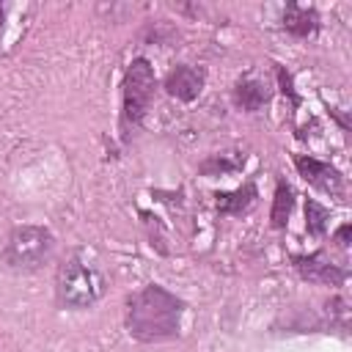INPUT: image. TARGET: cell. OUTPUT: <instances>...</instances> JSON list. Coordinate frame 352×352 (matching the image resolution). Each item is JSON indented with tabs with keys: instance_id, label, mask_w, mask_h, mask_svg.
<instances>
[{
	"instance_id": "6da1fadb",
	"label": "cell",
	"mask_w": 352,
	"mask_h": 352,
	"mask_svg": "<svg viewBox=\"0 0 352 352\" xmlns=\"http://www.w3.org/2000/svg\"><path fill=\"white\" fill-rule=\"evenodd\" d=\"M182 300L168 289L151 283L129 297L126 302V330L143 344H157L179 336L182 327Z\"/></svg>"
},
{
	"instance_id": "277c9868",
	"label": "cell",
	"mask_w": 352,
	"mask_h": 352,
	"mask_svg": "<svg viewBox=\"0 0 352 352\" xmlns=\"http://www.w3.org/2000/svg\"><path fill=\"white\" fill-rule=\"evenodd\" d=\"M154 88H157V80H154L151 63L146 58H135L124 77V121L126 124L143 121V116L151 104Z\"/></svg>"
},
{
	"instance_id": "5b68a950",
	"label": "cell",
	"mask_w": 352,
	"mask_h": 352,
	"mask_svg": "<svg viewBox=\"0 0 352 352\" xmlns=\"http://www.w3.org/2000/svg\"><path fill=\"white\" fill-rule=\"evenodd\" d=\"M204 80H206L204 69L182 63V66L170 69V74L165 77V91H168L170 96H176V99H182V102H192V99L201 94Z\"/></svg>"
},
{
	"instance_id": "9a60e30c",
	"label": "cell",
	"mask_w": 352,
	"mask_h": 352,
	"mask_svg": "<svg viewBox=\"0 0 352 352\" xmlns=\"http://www.w3.org/2000/svg\"><path fill=\"white\" fill-rule=\"evenodd\" d=\"M3 28H6V6H0V38H3Z\"/></svg>"
},
{
	"instance_id": "9c48e42d",
	"label": "cell",
	"mask_w": 352,
	"mask_h": 352,
	"mask_svg": "<svg viewBox=\"0 0 352 352\" xmlns=\"http://www.w3.org/2000/svg\"><path fill=\"white\" fill-rule=\"evenodd\" d=\"M283 28H286L289 33L305 38V36H314V33H316V28H319V16H316L314 8H302V6L289 3L286 11H283Z\"/></svg>"
},
{
	"instance_id": "52a82bcc",
	"label": "cell",
	"mask_w": 352,
	"mask_h": 352,
	"mask_svg": "<svg viewBox=\"0 0 352 352\" xmlns=\"http://www.w3.org/2000/svg\"><path fill=\"white\" fill-rule=\"evenodd\" d=\"M294 162H297V170L302 173V179L308 184H314V187H319L324 192H336V195L341 192V187H344L341 173L336 168H330L327 162H319L314 157H297Z\"/></svg>"
},
{
	"instance_id": "5bb4252c",
	"label": "cell",
	"mask_w": 352,
	"mask_h": 352,
	"mask_svg": "<svg viewBox=\"0 0 352 352\" xmlns=\"http://www.w3.org/2000/svg\"><path fill=\"white\" fill-rule=\"evenodd\" d=\"M346 236H349V226H344V228H341V231H338V236H336V239H338V245H341V248H346Z\"/></svg>"
},
{
	"instance_id": "ba28073f",
	"label": "cell",
	"mask_w": 352,
	"mask_h": 352,
	"mask_svg": "<svg viewBox=\"0 0 352 352\" xmlns=\"http://www.w3.org/2000/svg\"><path fill=\"white\" fill-rule=\"evenodd\" d=\"M234 102L242 110H258L270 102V85L258 74H245L234 85Z\"/></svg>"
},
{
	"instance_id": "7c38bea8",
	"label": "cell",
	"mask_w": 352,
	"mask_h": 352,
	"mask_svg": "<svg viewBox=\"0 0 352 352\" xmlns=\"http://www.w3.org/2000/svg\"><path fill=\"white\" fill-rule=\"evenodd\" d=\"M292 204H294V192L286 182H278V190H275V206H272V226L275 228H283L286 220H289V212H292Z\"/></svg>"
},
{
	"instance_id": "8992f818",
	"label": "cell",
	"mask_w": 352,
	"mask_h": 352,
	"mask_svg": "<svg viewBox=\"0 0 352 352\" xmlns=\"http://www.w3.org/2000/svg\"><path fill=\"white\" fill-rule=\"evenodd\" d=\"M294 267L297 272L305 278V280H314V283H330V286H341L346 272L336 264H330L322 253H314V256H300L294 258Z\"/></svg>"
},
{
	"instance_id": "7a4b0ae2",
	"label": "cell",
	"mask_w": 352,
	"mask_h": 352,
	"mask_svg": "<svg viewBox=\"0 0 352 352\" xmlns=\"http://www.w3.org/2000/svg\"><path fill=\"white\" fill-rule=\"evenodd\" d=\"M104 294V275L85 253H72L55 275V297L63 308H88Z\"/></svg>"
},
{
	"instance_id": "30bf717a",
	"label": "cell",
	"mask_w": 352,
	"mask_h": 352,
	"mask_svg": "<svg viewBox=\"0 0 352 352\" xmlns=\"http://www.w3.org/2000/svg\"><path fill=\"white\" fill-rule=\"evenodd\" d=\"M256 204V187L253 184H242L234 192H220L217 195V209L223 214H242Z\"/></svg>"
},
{
	"instance_id": "8fae6325",
	"label": "cell",
	"mask_w": 352,
	"mask_h": 352,
	"mask_svg": "<svg viewBox=\"0 0 352 352\" xmlns=\"http://www.w3.org/2000/svg\"><path fill=\"white\" fill-rule=\"evenodd\" d=\"M245 165V154H212L206 162H201V173L206 176H223L234 173Z\"/></svg>"
},
{
	"instance_id": "3957f363",
	"label": "cell",
	"mask_w": 352,
	"mask_h": 352,
	"mask_svg": "<svg viewBox=\"0 0 352 352\" xmlns=\"http://www.w3.org/2000/svg\"><path fill=\"white\" fill-rule=\"evenodd\" d=\"M52 253V234L41 226H19L11 231L3 258L14 270H36Z\"/></svg>"
},
{
	"instance_id": "4fadbf2b",
	"label": "cell",
	"mask_w": 352,
	"mask_h": 352,
	"mask_svg": "<svg viewBox=\"0 0 352 352\" xmlns=\"http://www.w3.org/2000/svg\"><path fill=\"white\" fill-rule=\"evenodd\" d=\"M305 228L311 234H324V228H327V209L319 206L316 201L305 204Z\"/></svg>"
}]
</instances>
